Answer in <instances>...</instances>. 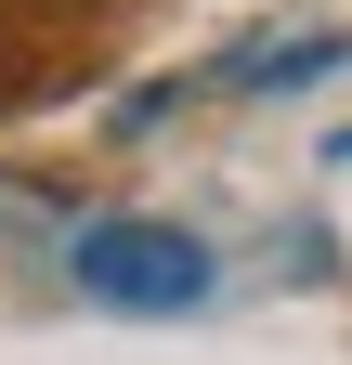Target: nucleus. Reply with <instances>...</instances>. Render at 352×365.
I'll list each match as a JSON object with an SVG mask.
<instances>
[{"label": "nucleus", "instance_id": "1", "mask_svg": "<svg viewBox=\"0 0 352 365\" xmlns=\"http://www.w3.org/2000/svg\"><path fill=\"white\" fill-rule=\"evenodd\" d=\"M66 274H78V300H105V313H196L209 287H222L209 235H183V222H157V209L78 222V235H66Z\"/></svg>", "mask_w": 352, "mask_h": 365}, {"label": "nucleus", "instance_id": "2", "mask_svg": "<svg viewBox=\"0 0 352 365\" xmlns=\"http://www.w3.org/2000/svg\"><path fill=\"white\" fill-rule=\"evenodd\" d=\"M326 66H352V39H339V26H314V39H287V53H248L235 78H248V91H300V78H326Z\"/></svg>", "mask_w": 352, "mask_h": 365}, {"label": "nucleus", "instance_id": "3", "mask_svg": "<svg viewBox=\"0 0 352 365\" xmlns=\"http://www.w3.org/2000/svg\"><path fill=\"white\" fill-rule=\"evenodd\" d=\"M0 222H66V196L53 182H0Z\"/></svg>", "mask_w": 352, "mask_h": 365}]
</instances>
